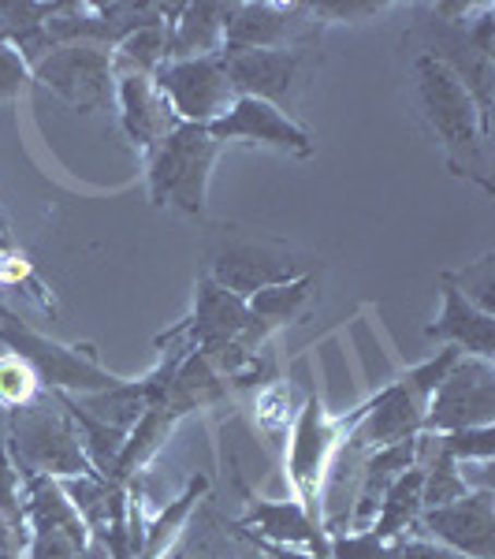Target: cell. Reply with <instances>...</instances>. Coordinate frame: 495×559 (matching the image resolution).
<instances>
[{"label":"cell","mask_w":495,"mask_h":559,"mask_svg":"<svg viewBox=\"0 0 495 559\" xmlns=\"http://www.w3.org/2000/svg\"><path fill=\"white\" fill-rule=\"evenodd\" d=\"M276 395L287 400L291 392H287V384H273L265 395H257V407H268V400H276ZM261 421H265L268 429H280V426H287V421H294V418H291V414H283V411H265V414H261Z\"/></svg>","instance_id":"1f68e13d"},{"label":"cell","mask_w":495,"mask_h":559,"mask_svg":"<svg viewBox=\"0 0 495 559\" xmlns=\"http://www.w3.org/2000/svg\"><path fill=\"white\" fill-rule=\"evenodd\" d=\"M362 414H365V403L350 414L331 418L317 395H310V400L302 403V411H294L291 437H287V477H291L294 500H299L313 519H321L324 474H328L331 459L343 448V440L354 432L358 421H362Z\"/></svg>","instance_id":"277c9868"},{"label":"cell","mask_w":495,"mask_h":559,"mask_svg":"<svg viewBox=\"0 0 495 559\" xmlns=\"http://www.w3.org/2000/svg\"><path fill=\"white\" fill-rule=\"evenodd\" d=\"M8 459L15 463L20 477H79V474H97L89 466L83 452V440H79L75 426H71L68 411L57 403L52 392H41L31 407L8 414Z\"/></svg>","instance_id":"7a4b0ae2"},{"label":"cell","mask_w":495,"mask_h":559,"mask_svg":"<svg viewBox=\"0 0 495 559\" xmlns=\"http://www.w3.org/2000/svg\"><path fill=\"white\" fill-rule=\"evenodd\" d=\"M413 537H428L466 559H495V489H473L455 503L421 511Z\"/></svg>","instance_id":"8fae6325"},{"label":"cell","mask_w":495,"mask_h":559,"mask_svg":"<svg viewBox=\"0 0 495 559\" xmlns=\"http://www.w3.org/2000/svg\"><path fill=\"white\" fill-rule=\"evenodd\" d=\"M0 515L20 537H26V522H23V477L15 471V463L8 459V452L0 448Z\"/></svg>","instance_id":"f1b7e54d"},{"label":"cell","mask_w":495,"mask_h":559,"mask_svg":"<svg viewBox=\"0 0 495 559\" xmlns=\"http://www.w3.org/2000/svg\"><path fill=\"white\" fill-rule=\"evenodd\" d=\"M310 12L317 15L321 26H336V23H369L388 12V4H381V0H347V4L317 0V4H310Z\"/></svg>","instance_id":"f546056e"},{"label":"cell","mask_w":495,"mask_h":559,"mask_svg":"<svg viewBox=\"0 0 495 559\" xmlns=\"http://www.w3.org/2000/svg\"><path fill=\"white\" fill-rule=\"evenodd\" d=\"M447 280L484 313H495V254H484L481 261L466 265L462 273H447Z\"/></svg>","instance_id":"83f0119b"},{"label":"cell","mask_w":495,"mask_h":559,"mask_svg":"<svg viewBox=\"0 0 495 559\" xmlns=\"http://www.w3.org/2000/svg\"><path fill=\"white\" fill-rule=\"evenodd\" d=\"M0 242H8L12 247L15 236H12V224H8V213H4V205H0Z\"/></svg>","instance_id":"836d02e7"},{"label":"cell","mask_w":495,"mask_h":559,"mask_svg":"<svg viewBox=\"0 0 495 559\" xmlns=\"http://www.w3.org/2000/svg\"><path fill=\"white\" fill-rule=\"evenodd\" d=\"M168 64V31L165 23L142 26V31L128 34L112 49V71L116 75H157Z\"/></svg>","instance_id":"cb8c5ba5"},{"label":"cell","mask_w":495,"mask_h":559,"mask_svg":"<svg viewBox=\"0 0 495 559\" xmlns=\"http://www.w3.org/2000/svg\"><path fill=\"white\" fill-rule=\"evenodd\" d=\"M0 347L26 358V362L34 366V373H38L45 392L89 395V392H108V388L123 384V377L108 373V369L97 362L94 347L60 344V340L31 329L20 313H15L12 321H0Z\"/></svg>","instance_id":"5b68a950"},{"label":"cell","mask_w":495,"mask_h":559,"mask_svg":"<svg viewBox=\"0 0 495 559\" xmlns=\"http://www.w3.org/2000/svg\"><path fill=\"white\" fill-rule=\"evenodd\" d=\"M205 489H209V481H205V477H191V481H186V489L179 492L157 519H146V526H142L138 559H165L168 556V548L176 545L179 534L186 530V522H191L194 508L202 503Z\"/></svg>","instance_id":"7402d4cb"},{"label":"cell","mask_w":495,"mask_h":559,"mask_svg":"<svg viewBox=\"0 0 495 559\" xmlns=\"http://www.w3.org/2000/svg\"><path fill=\"white\" fill-rule=\"evenodd\" d=\"M310 273V265L294 254V250L280 247V242H239L213 258V269L205 276H213L224 292L239 295L242 302L250 295L265 292V287L287 284V280Z\"/></svg>","instance_id":"4fadbf2b"},{"label":"cell","mask_w":495,"mask_h":559,"mask_svg":"<svg viewBox=\"0 0 495 559\" xmlns=\"http://www.w3.org/2000/svg\"><path fill=\"white\" fill-rule=\"evenodd\" d=\"M216 142H246V146H268L291 153V157H313V134L283 108L257 102V97H236L220 120L209 123Z\"/></svg>","instance_id":"7c38bea8"},{"label":"cell","mask_w":495,"mask_h":559,"mask_svg":"<svg viewBox=\"0 0 495 559\" xmlns=\"http://www.w3.org/2000/svg\"><path fill=\"white\" fill-rule=\"evenodd\" d=\"M153 83L165 94L168 108L179 123H194V128H209L220 120L236 102V90L224 71L220 57H197V60H168L165 68L153 75Z\"/></svg>","instance_id":"30bf717a"},{"label":"cell","mask_w":495,"mask_h":559,"mask_svg":"<svg viewBox=\"0 0 495 559\" xmlns=\"http://www.w3.org/2000/svg\"><path fill=\"white\" fill-rule=\"evenodd\" d=\"M439 318L428 324L425 336L436 340L444 347H458L470 358H495V313H484L481 306H473L462 292L447 280V273L439 276Z\"/></svg>","instance_id":"d6986e66"},{"label":"cell","mask_w":495,"mask_h":559,"mask_svg":"<svg viewBox=\"0 0 495 559\" xmlns=\"http://www.w3.org/2000/svg\"><path fill=\"white\" fill-rule=\"evenodd\" d=\"M8 530H12V526H8V522H4V515H0V534H8ZM12 534H15V530H12Z\"/></svg>","instance_id":"e575fe53"},{"label":"cell","mask_w":495,"mask_h":559,"mask_svg":"<svg viewBox=\"0 0 495 559\" xmlns=\"http://www.w3.org/2000/svg\"><path fill=\"white\" fill-rule=\"evenodd\" d=\"M246 306L268 332L302 321L305 313H310V306H313V273H302V276L287 280V284L265 287V292L250 295Z\"/></svg>","instance_id":"603a6c76"},{"label":"cell","mask_w":495,"mask_h":559,"mask_svg":"<svg viewBox=\"0 0 495 559\" xmlns=\"http://www.w3.org/2000/svg\"><path fill=\"white\" fill-rule=\"evenodd\" d=\"M31 83L49 90L57 102L75 108L79 116L101 112L116 102V71L112 49L101 45H60L45 52L31 68Z\"/></svg>","instance_id":"8992f818"},{"label":"cell","mask_w":495,"mask_h":559,"mask_svg":"<svg viewBox=\"0 0 495 559\" xmlns=\"http://www.w3.org/2000/svg\"><path fill=\"white\" fill-rule=\"evenodd\" d=\"M23 545H26V537L20 534H0V559H23Z\"/></svg>","instance_id":"d6a6232c"},{"label":"cell","mask_w":495,"mask_h":559,"mask_svg":"<svg viewBox=\"0 0 495 559\" xmlns=\"http://www.w3.org/2000/svg\"><path fill=\"white\" fill-rule=\"evenodd\" d=\"M421 485H425V474H421V466L413 463L410 471H402V474L391 481V489L384 492L381 511H376L373 526H369L365 534H369V537H376V540L413 537L421 511H425V503H421Z\"/></svg>","instance_id":"ffe728a7"},{"label":"cell","mask_w":495,"mask_h":559,"mask_svg":"<svg viewBox=\"0 0 495 559\" xmlns=\"http://www.w3.org/2000/svg\"><path fill=\"white\" fill-rule=\"evenodd\" d=\"M64 0H0V41H20L45 26Z\"/></svg>","instance_id":"484cf974"},{"label":"cell","mask_w":495,"mask_h":559,"mask_svg":"<svg viewBox=\"0 0 495 559\" xmlns=\"http://www.w3.org/2000/svg\"><path fill=\"white\" fill-rule=\"evenodd\" d=\"M328 556L331 559H466L428 537L376 540L369 534H331Z\"/></svg>","instance_id":"44dd1931"},{"label":"cell","mask_w":495,"mask_h":559,"mask_svg":"<svg viewBox=\"0 0 495 559\" xmlns=\"http://www.w3.org/2000/svg\"><path fill=\"white\" fill-rule=\"evenodd\" d=\"M242 492H246V515H242V522H236L239 530H246L257 540H268V545L305 548V552H313L317 559H331L328 530L299 500H261L250 489Z\"/></svg>","instance_id":"9a60e30c"},{"label":"cell","mask_w":495,"mask_h":559,"mask_svg":"<svg viewBox=\"0 0 495 559\" xmlns=\"http://www.w3.org/2000/svg\"><path fill=\"white\" fill-rule=\"evenodd\" d=\"M224 71L231 79L236 97H257L276 108L291 105L294 86L302 83L305 52L294 49H250V52H224Z\"/></svg>","instance_id":"5bb4252c"},{"label":"cell","mask_w":495,"mask_h":559,"mask_svg":"<svg viewBox=\"0 0 495 559\" xmlns=\"http://www.w3.org/2000/svg\"><path fill=\"white\" fill-rule=\"evenodd\" d=\"M45 392L34 366L26 358L12 355V350H0V411H23Z\"/></svg>","instance_id":"d4e9b609"},{"label":"cell","mask_w":495,"mask_h":559,"mask_svg":"<svg viewBox=\"0 0 495 559\" xmlns=\"http://www.w3.org/2000/svg\"><path fill=\"white\" fill-rule=\"evenodd\" d=\"M231 8L236 4H213V0L160 4V12H165V31H168V60L220 57Z\"/></svg>","instance_id":"ac0fdd59"},{"label":"cell","mask_w":495,"mask_h":559,"mask_svg":"<svg viewBox=\"0 0 495 559\" xmlns=\"http://www.w3.org/2000/svg\"><path fill=\"white\" fill-rule=\"evenodd\" d=\"M216 153H220V142L213 139L209 128L179 123L146 157L149 202L157 210H176L205 221L209 216V179Z\"/></svg>","instance_id":"3957f363"},{"label":"cell","mask_w":495,"mask_h":559,"mask_svg":"<svg viewBox=\"0 0 495 559\" xmlns=\"http://www.w3.org/2000/svg\"><path fill=\"white\" fill-rule=\"evenodd\" d=\"M413 86H418V105L421 116L439 139V146L447 153V165L455 176L473 179L484 194H492L488 179V134L481 128V116L470 97V90L462 86V79L432 52H418L413 57Z\"/></svg>","instance_id":"6da1fadb"},{"label":"cell","mask_w":495,"mask_h":559,"mask_svg":"<svg viewBox=\"0 0 495 559\" xmlns=\"http://www.w3.org/2000/svg\"><path fill=\"white\" fill-rule=\"evenodd\" d=\"M317 34H321V23H317V15L310 12V4L254 0V4L231 8L228 31H224V52H250V49L310 52Z\"/></svg>","instance_id":"9c48e42d"},{"label":"cell","mask_w":495,"mask_h":559,"mask_svg":"<svg viewBox=\"0 0 495 559\" xmlns=\"http://www.w3.org/2000/svg\"><path fill=\"white\" fill-rule=\"evenodd\" d=\"M425 407L428 403L399 377V381H391L388 388H381L373 400H365V414L350 437H354L365 452H373V448H388V444H402V440L421 437Z\"/></svg>","instance_id":"2e32d148"},{"label":"cell","mask_w":495,"mask_h":559,"mask_svg":"<svg viewBox=\"0 0 495 559\" xmlns=\"http://www.w3.org/2000/svg\"><path fill=\"white\" fill-rule=\"evenodd\" d=\"M31 86V68L8 41H0V102H15Z\"/></svg>","instance_id":"4dcf8cb0"},{"label":"cell","mask_w":495,"mask_h":559,"mask_svg":"<svg viewBox=\"0 0 495 559\" xmlns=\"http://www.w3.org/2000/svg\"><path fill=\"white\" fill-rule=\"evenodd\" d=\"M455 463H492L495 455V426L458 429V432H432Z\"/></svg>","instance_id":"4316f807"},{"label":"cell","mask_w":495,"mask_h":559,"mask_svg":"<svg viewBox=\"0 0 495 559\" xmlns=\"http://www.w3.org/2000/svg\"><path fill=\"white\" fill-rule=\"evenodd\" d=\"M257 329H265V324L250 313V306L242 302L239 295L224 292L213 276H197L194 310L186 313L176 329L157 336V347H186V350H202L205 355V350L224 347V344H231V340H242Z\"/></svg>","instance_id":"ba28073f"},{"label":"cell","mask_w":495,"mask_h":559,"mask_svg":"<svg viewBox=\"0 0 495 559\" xmlns=\"http://www.w3.org/2000/svg\"><path fill=\"white\" fill-rule=\"evenodd\" d=\"M116 108H120L123 134L146 157L179 128L165 94H160L149 75H116Z\"/></svg>","instance_id":"e0dca14e"},{"label":"cell","mask_w":495,"mask_h":559,"mask_svg":"<svg viewBox=\"0 0 495 559\" xmlns=\"http://www.w3.org/2000/svg\"><path fill=\"white\" fill-rule=\"evenodd\" d=\"M495 421V362L462 355L432 392L421 432L481 429Z\"/></svg>","instance_id":"52a82bcc"}]
</instances>
